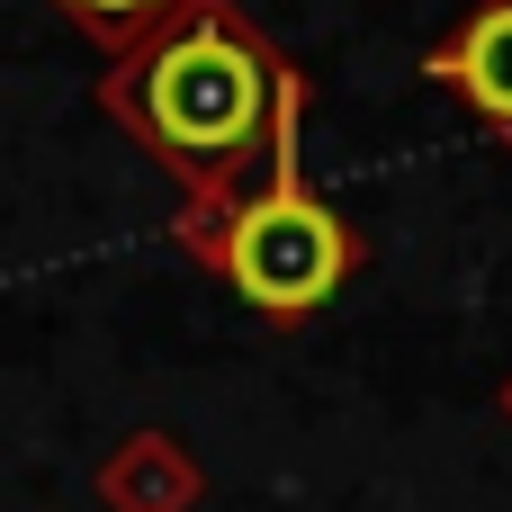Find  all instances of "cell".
Returning <instances> with one entry per match:
<instances>
[{"instance_id":"6da1fadb","label":"cell","mask_w":512,"mask_h":512,"mask_svg":"<svg viewBox=\"0 0 512 512\" xmlns=\"http://www.w3.org/2000/svg\"><path fill=\"white\" fill-rule=\"evenodd\" d=\"M99 117L171 171L180 207H234L297 153L306 72L261 36V18H243L234 0H198L153 45L99 72Z\"/></svg>"},{"instance_id":"7a4b0ae2","label":"cell","mask_w":512,"mask_h":512,"mask_svg":"<svg viewBox=\"0 0 512 512\" xmlns=\"http://www.w3.org/2000/svg\"><path fill=\"white\" fill-rule=\"evenodd\" d=\"M171 243L207 270V279H225L252 315H270V324H306V315H324L342 288H351V270H360V234H351V216L306 180V153H288L261 189H243L234 207H180L171 216Z\"/></svg>"},{"instance_id":"3957f363","label":"cell","mask_w":512,"mask_h":512,"mask_svg":"<svg viewBox=\"0 0 512 512\" xmlns=\"http://www.w3.org/2000/svg\"><path fill=\"white\" fill-rule=\"evenodd\" d=\"M423 81H441V90L512 153V0H477V9L423 54Z\"/></svg>"},{"instance_id":"277c9868","label":"cell","mask_w":512,"mask_h":512,"mask_svg":"<svg viewBox=\"0 0 512 512\" xmlns=\"http://www.w3.org/2000/svg\"><path fill=\"white\" fill-rule=\"evenodd\" d=\"M99 512H198L207 504V459L171 423H135L99 468H90Z\"/></svg>"},{"instance_id":"5b68a950","label":"cell","mask_w":512,"mask_h":512,"mask_svg":"<svg viewBox=\"0 0 512 512\" xmlns=\"http://www.w3.org/2000/svg\"><path fill=\"white\" fill-rule=\"evenodd\" d=\"M45 9H54V18H63V27L81 36V45H99V54L117 63V54L153 45V36L171 27V18H189L198 0H45Z\"/></svg>"},{"instance_id":"8992f818","label":"cell","mask_w":512,"mask_h":512,"mask_svg":"<svg viewBox=\"0 0 512 512\" xmlns=\"http://www.w3.org/2000/svg\"><path fill=\"white\" fill-rule=\"evenodd\" d=\"M495 414H504V423H512V369H504V378H495Z\"/></svg>"}]
</instances>
